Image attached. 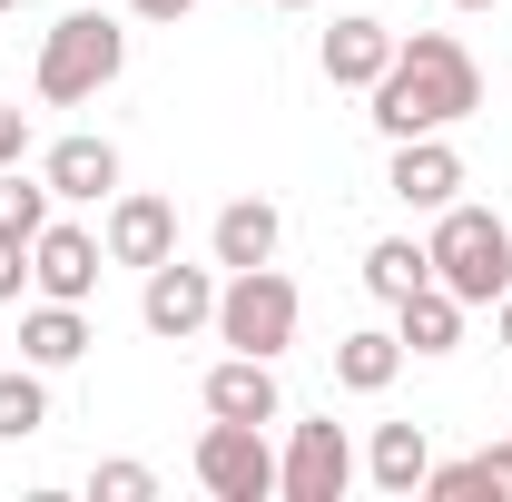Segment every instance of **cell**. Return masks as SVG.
I'll return each mask as SVG.
<instances>
[{
	"label": "cell",
	"instance_id": "obj_1",
	"mask_svg": "<svg viewBox=\"0 0 512 502\" xmlns=\"http://www.w3.org/2000/svg\"><path fill=\"white\" fill-rule=\"evenodd\" d=\"M483 109V60L453 40V30H414L394 40V60L375 79V128L384 138H434V128L473 119Z\"/></svg>",
	"mask_w": 512,
	"mask_h": 502
},
{
	"label": "cell",
	"instance_id": "obj_2",
	"mask_svg": "<svg viewBox=\"0 0 512 502\" xmlns=\"http://www.w3.org/2000/svg\"><path fill=\"white\" fill-rule=\"evenodd\" d=\"M424 256H434V286H453L463 306H503L512 286V227L493 217V207H434V237H424Z\"/></svg>",
	"mask_w": 512,
	"mask_h": 502
},
{
	"label": "cell",
	"instance_id": "obj_3",
	"mask_svg": "<svg viewBox=\"0 0 512 502\" xmlns=\"http://www.w3.org/2000/svg\"><path fill=\"white\" fill-rule=\"evenodd\" d=\"M119 69H128V30L109 20V10H69V20H50V40H40V99H50V109L99 99Z\"/></svg>",
	"mask_w": 512,
	"mask_h": 502
},
{
	"label": "cell",
	"instance_id": "obj_4",
	"mask_svg": "<svg viewBox=\"0 0 512 502\" xmlns=\"http://www.w3.org/2000/svg\"><path fill=\"white\" fill-rule=\"evenodd\" d=\"M296 325H306V296H296V276H276V266H237L227 286H217V345H237V355H286L296 345Z\"/></svg>",
	"mask_w": 512,
	"mask_h": 502
},
{
	"label": "cell",
	"instance_id": "obj_5",
	"mask_svg": "<svg viewBox=\"0 0 512 502\" xmlns=\"http://www.w3.org/2000/svg\"><path fill=\"white\" fill-rule=\"evenodd\" d=\"M197 483H207L217 502H276L266 424H227V414H207V434H197Z\"/></svg>",
	"mask_w": 512,
	"mask_h": 502
},
{
	"label": "cell",
	"instance_id": "obj_6",
	"mask_svg": "<svg viewBox=\"0 0 512 502\" xmlns=\"http://www.w3.org/2000/svg\"><path fill=\"white\" fill-rule=\"evenodd\" d=\"M138 325L158 335V345H188L197 325H217V276L207 266H148V286H138Z\"/></svg>",
	"mask_w": 512,
	"mask_h": 502
},
{
	"label": "cell",
	"instance_id": "obj_7",
	"mask_svg": "<svg viewBox=\"0 0 512 502\" xmlns=\"http://www.w3.org/2000/svg\"><path fill=\"white\" fill-rule=\"evenodd\" d=\"M345 483H355L345 424H296L286 434V463H276V493L286 502H345Z\"/></svg>",
	"mask_w": 512,
	"mask_h": 502
},
{
	"label": "cell",
	"instance_id": "obj_8",
	"mask_svg": "<svg viewBox=\"0 0 512 502\" xmlns=\"http://www.w3.org/2000/svg\"><path fill=\"white\" fill-rule=\"evenodd\" d=\"M99 247H109V266H168L178 256V207L168 197H148V188H119L109 197V227H99Z\"/></svg>",
	"mask_w": 512,
	"mask_h": 502
},
{
	"label": "cell",
	"instance_id": "obj_9",
	"mask_svg": "<svg viewBox=\"0 0 512 502\" xmlns=\"http://www.w3.org/2000/svg\"><path fill=\"white\" fill-rule=\"evenodd\" d=\"M99 237H89V227H69V217H50V227H40V237H30V286H40V296H60V306H89V296H99Z\"/></svg>",
	"mask_w": 512,
	"mask_h": 502
},
{
	"label": "cell",
	"instance_id": "obj_10",
	"mask_svg": "<svg viewBox=\"0 0 512 502\" xmlns=\"http://www.w3.org/2000/svg\"><path fill=\"white\" fill-rule=\"evenodd\" d=\"M384 188L404 197V207H424V217H434V207H453V197H463V158L444 148V128H434V138H394Z\"/></svg>",
	"mask_w": 512,
	"mask_h": 502
},
{
	"label": "cell",
	"instance_id": "obj_11",
	"mask_svg": "<svg viewBox=\"0 0 512 502\" xmlns=\"http://www.w3.org/2000/svg\"><path fill=\"white\" fill-rule=\"evenodd\" d=\"M40 178H50L60 207H99V197H119V148L79 128V138H60V148L40 158Z\"/></svg>",
	"mask_w": 512,
	"mask_h": 502
},
{
	"label": "cell",
	"instance_id": "obj_12",
	"mask_svg": "<svg viewBox=\"0 0 512 502\" xmlns=\"http://www.w3.org/2000/svg\"><path fill=\"white\" fill-rule=\"evenodd\" d=\"M207 414H227V424H276V414H286L276 365H266V355H227V365H207Z\"/></svg>",
	"mask_w": 512,
	"mask_h": 502
},
{
	"label": "cell",
	"instance_id": "obj_13",
	"mask_svg": "<svg viewBox=\"0 0 512 502\" xmlns=\"http://www.w3.org/2000/svg\"><path fill=\"white\" fill-rule=\"evenodd\" d=\"M316 60H325V79H335V89H375L384 60H394V30H384V20H365V10H345V20L325 30Z\"/></svg>",
	"mask_w": 512,
	"mask_h": 502
},
{
	"label": "cell",
	"instance_id": "obj_14",
	"mask_svg": "<svg viewBox=\"0 0 512 502\" xmlns=\"http://www.w3.org/2000/svg\"><path fill=\"white\" fill-rule=\"evenodd\" d=\"M207 247H217V266H227V276H237V266H276V247H286V217H276L266 197H227Z\"/></svg>",
	"mask_w": 512,
	"mask_h": 502
},
{
	"label": "cell",
	"instance_id": "obj_15",
	"mask_svg": "<svg viewBox=\"0 0 512 502\" xmlns=\"http://www.w3.org/2000/svg\"><path fill=\"white\" fill-rule=\"evenodd\" d=\"M365 473H375V493L414 502V493H424V473H434V443H424V424H375V443H365Z\"/></svg>",
	"mask_w": 512,
	"mask_h": 502
},
{
	"label": "cell",
	"instance_id": "obj_16",
	"mask_svg": "<svg viewBox=\"0 0 512 502\" xmlns=\"http://www.w3.org/2000/svg\"><path fill=\"white\" fill-rule=\"evenodd\" d=\"M20 355H30L40 375L79 365V355H89V315H79V306H60V296H40V306L20 315Z\"/></svg>",
	"mask_w": 512,
	"mask_h": 502
},
{
	"label": "cell",
	"instance_id": "obj_17",
	"mask_svg": "<svg viewBox=\"0 0 512 502\" xmlns=\"http://www.w3.org/2000/svg\"><path fill=\"white\" fill-rule=\"evenodd\" d=\"M394 375H404V335H394V325L335 335V384H345V394H384Z\"/></svg>",
	"mask_w": 512,
	"mask_h": 502
},
{
	"label": "cell",
	"instance_id": "obj_18",
	"mask_svg": "<svg viewBox=\"0 0 512 502\" xmlns=\"http://www.w3.org/2000/svg\"><path fill=\"white\" fill-rule=\"evenodd\" d=\"M394 335H404V355H453L463 345V296L453 286H414L394 306Z\"/></svg>",
	"mask_w": 512,
	"mask_h": 502
},
{
	"label": "cell",
	"instance_id": "obj_19",
	"mask_svg": "<svg viewBox=\"0 0 512 502\" xmlns=\"http://www.w3.org/2000/svg\"><path fill=\"white\" fill-rule=\"evenodd\" d=\"M365 286H375L384 306H404L414 286H434V256L414 247V237H375V247H365Z\"/></svg>",
	"mask_w": 512,
	"mask_h": 502
},
{
	"label": "cell",
	"instance_id": "obj_20",
	"mask_svg": "<svg viewBox=\"0 0 512 502\" xmlns=\"http://www.w3.org/2000/svg\"><path fill=\"white\" fill-rule=\"evenodd\" d=\"M50 424V384H40V365H10L0 375V443H30Z\"/></svg>",
	"mask_w": 512,
	"mask_h": 502
},
{
	"label": "cell",
	"instance_id": "obj_21",
	"mask_svg": "<svg viewBox=\"0 0 512 502\" xmlns=\"http://www.w3.org/2000/svg\"><path fill=\"white\" fill-rule=\"evenodd\" d=\"M50 178H20V168H0V237H40L50 227Z\"/></svg>",
	"mask_w": 512,
	"mask_h": 502
},
{
	"label": "cell",
	"instance_id": "obj_22",
	"mask_svg": "<svg viewBox=\"0 0 512 502\" xmlns=\"http://www.w3.org/2000/svg\"><path fill=\"white\" fill-rule=\"evenodd\" d=\"M424 493L434 502H503V473H493V453H473V463H434Z\"/></svg>",
	"mask_w": 512,
	"mask_h": 502
},
{
	"label": "cell",
	"instance_id": "obj_23",
	"mask_svg": "<svg viewBox=\"0 0 512 502\" xmlns=\"http://www.w3.org/2000/svg\"><path fill=\"white\" fill-rule=\"evenodd\" d=\"M89 493H99V502H148V493H158V473H148V463H99Z\"/></svg>",
	"mask_w": 512,
	"mask_h": 502
},
{
	"label": "cell",
	"instance_id": "obj_24",
	"mask_svg": "<svg viewBox=\"0 0 512 502\" xmlns=\"http://www.w3.org/2000/svg\"><path fill=\"white\" fill-rule=\"evenodd\" d=\"M30 286V237H0V306Z\"/></svg>",
	"mask_w": 512,
	"mask_h": 502
},
{
	"label": "cell",
	"instance_id": "obj_25",
	"mask_svg": "<svg viewBox=\"0 0 512 502\" xmlns=\"http://www.w3.org/2000/svg\"><path fill=\"white\" fill-rule=\"evenodd\" d=\"M30 158V109H0V168H20Z\"/></svg>",
	"mask_w": 512,
	"mask_h": 502
},
{
	"label": "cell",
	"instance_id": "obj_26",
	"mask_svg": "<svg viewBox=\"0 0 512 502\" xmlns=\"http://www.w3.org/2000/svg\"><path fill=\"white\" fill-rule=\"evenodd\" d=\"M128 10H138V20H188L197 0H128Z\"/></svg>",
	"mask_w": 512,
	"mask_h": 502
},
{
	"label": "cell",
	"instance_id": "obj_27",
	"mask_svg": "<svg viewBox=\"0 0 512 502\" xmlns=\"http://www.w3.org/2000/svg\"><path fill=\"white\" fill-rule=\"evenodd\" d=\"M493 473H503V493H512V443H493Z\"/></svg>",
	"mask_w": 512,
	"mask_h": 502
},
{
	"label": "cell",
	"instance_id": "obj_28",
	"mask_svg": "<svg viewBox=\"0 0 512 502\" xmlns=\"http://www.w3.org/2000/svg\"><path fill=\"white\" fill-rule=\"evenodd\" d=\"M503 345H512V286H503Z\"/></svg>",
	"mask_w": 512,
	"mask_h": 502
},
{
	"label": "cell",
	"instance_id": "obj_29",
	"mask_svg": "<svg viewBox=\"0 0 512 502\" xmlns=\"http://www.w3.org/2000/svg\"><path fill=\"white\" fill-rule=\"evenodd\" d=\"M453 10H503V0H453Z\"/></svg>",
	"mask_w": 512,
	"mask_h": 502
},
{
	"label": "cell",
	"instance_id": "obj_30",
	"mask_svg": "<svg viewBox=\"0 0 512 502\" xmlns=\"http://www.w3.org/2000/svg\"><path fill=\"white\" fill-rule=\"evenodd\" d=\"M276 10H316V0H276Z\"/></svg>",
	"mask_w": 512,
	"mask_h": 502
},
{
	"label": "cell",
	"instance_id": "obj_31",
	"mask_svg": "<svg viewBox=\"0 0 512 502\" xmlns=\"http://www.w3.org/2000/svg\"><path fill=\"white\" fill-rule=\"evenodd\" d=\"M0 10H20V0H0Z\"/></svg>",
	"mask_w": 512,
	"mask_h": 502
}]
</instances>
